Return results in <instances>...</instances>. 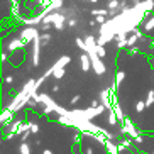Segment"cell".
Wrapping results in <instances>:
<instances>
[{"label": "cell", "instance_id": "obj_1", "mask_svg": "<svg viewBox=\"0 0 154 154\" xmlns=\"http://www.w3.org/2000/svg\"><path fill=\"white\" fill-rule=\"evenodd\" d=\"M90 58H91V68L95 69V73H97V75H103V73H105V66H103V63L100 61L102 58H98L97 54H90Z\"/></svg>", "mask_w": 154, "mask_h": 154}, {"label": "cell", "instance_id": "obj_2", "mask_svg": "<svg viewBox=\"0 0 154 154\" xmlns=\"http://www.w3.org/2000/svg\"><path fill=\"white\" fill-rule=\"evenodd\" d=\"M68 63H69V58H68V56H64V58L56 64L54 68H53V75H54V78H61V76H63V75H64V68H63V66H64V64H68Z\"/></svg>", "mask_w": 154, "mask_h": 154}, {"label": "cell", "instance_id": "obj_3", "mask_svg": "<svg viewBox=\"0 0 154 154\" xmlns=\"http://www.w3.org/2000/svg\"><path fill=\"white\" fill-rule=\"evenodd\" d=\"M122 122H124V127H122L124 134H129V136L134 137V139H136V137H139V134H137V131H136V127L132 125V122L129 120V119H124Z\"/></svg>", "mask_w": 154, "mask_h": 154}, {"label": "cell", "instance_id": "obj_4", "mask_svg": "<svg viewBox=\"0 0 154 154\" xmlns=\"http://www.w3.org/2000/svg\"><path fill=\"white\" fill-rule=\"evenodd\" d=\"M36 37H37V31H36V29H34V27H27L26 31L22 32V37H20V39L27 44L29 41H34Z\"/></svg>", "mask_w": 154, "mask_h": 154}, {"label": "cell", "instance_id": "obj_5", "mask_svg": "<svg viewBox=\"0 0 154 154\" xmlns=\"http://www.w3.org/2000/svg\"><path fill=\"white\" fill-rule=\"evenodd\" d=\"M86 42V51H88V54H95V51H97V46H98V42H95V39L91 36H88L85 39Z\"/></svg>", "mask_w": 154, "mask_h": 154}, {"label": "cell", "instance_id": "obj_6", "mask_svg": "<svg viewBox=\"0 0 154 154\" xmlns=\"http://www.w3.org/2000/svg\"><path fill=\"white\" fill-rule=\"evenodd\" d=\"M80 61H82V69L83 71H88L91 68V58L90 54H82L80 56Z\"/></svg>", "mask_w": 154, "mask_h": 154}, {"label": "cell", "instance_id": "obj_7", "mask_svg": "<svg viewBox=\"0 0 154 154\" xmlns=\"http://www.w3.org/2000/svg\"><path fill=\"white\" fill-rule=\"evenodd\" d=\"M12 113L14 112H12L10 109L5 110V112L2 113V124H10V120H12Z\"/></svg>", "mask_w": 154, "mask_h": 154}, {"label": "cell", "instance_id": "obj_8", "mask_svg": "<svg viewBox=\"0 0 154 154\" xmlns=\"http://www.w3.org/2000/svg\"><path fill=\"white\" fill-rule=\"evenodd\" d=\"M64 24V17L61 14H54V27L56 29H61Z\"/></svg>", "mask_w": 154, "mask_h": 154}, {"label": "cell", "instance_id": "obj_9", "mask_svg": "<svg viewBox=\"0 0 154 154\" xmlns=\"http://www.w3.org/2000/svg\"><path fill=\"white\" fill-rule=\"evenodd\" d=\"M105 146H107V149H109L110 154H117L119 152V147H117V146H113L110 140H107V142H105Z\"/></svg>", "mask_w": 154, "mask_h": 154}, {"label": "cell", "instance_id": "obj_10", "mask_svg": "<svg viewBox=\"0 0 154 154\" xmlns=\"http://www.w3.org/2000/svg\"><path fill=\"white\" fill-rule=\"evenodd\" d=\"M117 120H119L117 113L112 110V112H110V115H109V124H110V125H115V124H117Z\"/></svg>", "mask_w": 154, "mask_h": 154}, {"label": "cell", "instance_id": "obj_11", "mask_svg": "<svg viewBox=\"0 0 154 154\" xmlns=\"http://www.w3.org/2000/svg\"><path fill=\"white\" fill-rule=\"evenodd\" d=\"M24 44H26V42H24L22 39H19V41H15V42H12V44H10V49L15 51V49H19V48H22Z\"/></svg>", "mask_w": 154, "mask_h": 154}, {"label": "cell", "instance_id": "obj_12", "mask_svg": "<svg viewBox=\"0 0 154 154\" xmlns=\"http://www.w3.org/2000/svg\"><path fill=\"white\" fill-rule=\"evenodd\" d=\"M95 54L97 56H98V58H103V56H105V48H103V46H97V51H95Z\"/></svg>", "mask_w": 154, "mask_h": 154}, {"label": "cell", "instance_id": "obj_13", "mask_svg": "<svg viewBox=\"0 0 154 154\" xmlns=\"http://www.w3.org/2000/svg\"><path fill=\"white\" fill-rule=\"evenodd\" d=\"M154 103V91L151 90L149 93H147V100H146V105H152Z\"/></svg>", "mask_w": 154, "mask_h": 154}, {"label": "cell", "instance_id": "obj_14", "mask_svg": "<svg viewBox=\"0 0 154 154\" xmlns=\"http://www.w3.org/2000/svg\"><path fill=\"white\" fill-rule=\"evenodd\" d=\"M29 152H31V149H29V146L24 142V144L20 146V154H29Z\"/></svg>", "mask_w": 154, "mask_h": 154}, {"label": "cell", "instance_id": "obj_15", "mask_svg": "<svg viewBox=\"0 0 154 154\" xmlns=\"http://www.w3.org/2000/svg\"><path fill=\"white\" fill-rule=\"evenodd\" d=\"M91 14H93V15H107V14H109V10H105V9H102V10H93Z\"/></svg>", "mask_w": 154, "mask_h": 154}, {"label": "cell", "instance_id": "obj_16", "mask_svg": "<svg viewBox=\"0 0 154 154\" xmlns=\"http://www.w3.org/2000/svg\"><path fill=\"white\" fill-rule=\"evenodd\" d=\"M29 131H31L32 134H36V132L39 131V127H37V124H29Z\"/></svg>", "mask_w": 154, "mask_h": 154}, {"label": "cell", "instance_id": "obj_17", "mask_svg": "<svg viewBox=\"0 0 154 154\" xmlns=\"http://www.w3.org/2000/svg\"><path fill=\"white\" fill-rule=\"evenodd\" d=\"M39 39H41V42H42V44H46V42H48V41L51 39V36H49V34H42V36L39 37Z\"/></svg>", "mask_w": 154, "mask_h": 154}, {"label": "cell", "instance_id": "obj_18", "mask_svg": "<svg viewBox=\"0 0 154 154\" xmlns=\"http://www.w3.org/2000/svg\"><path fill=\"white\" fill-rule=\"evenodd\" d=\"M119 7V2L117 0H110V4H109V9L112 10V9H117Z\"/></svg>", "mask_w": 154, "mask_h": 154}, {"label": "cell", "instance_id": "obj_19", "mask_svg": "<svg viewBox=\"0 0 154 154\" xmlns=\"http://www.w3.org/2000/svg\"><path fill=\"white\" fill-rule=\"evenodd\" d=\"M136 109H137V112H142V110L146 109V103H142V102H137Z\"/></svg>", "mask_w": 154, "mask_h": 154}, {"label": "cell", "instance_id": "obj_20", "mask_svg": "<svg viewBox=\"0 0 154 154\" xmlns=\"http://www.w3.org/2000/svg\"><path fill=\"white\" fill-rule=\"evenodd\" d=\"M76 44L82 48V49H86V42L83 41V39H76Z\"/></svg>", "mask_w": 154, "mask_h": 154}, {"label": "cell", "instance_id": "obj_21", "mask_svg": "<svg viewBox=\"0 0 154 154\" xmlns=\"http://www.w3.org/2000/svg\"><path fill=\"white\" fill-rule=\"evenodd\" d=\"M124 78H125V75H124L122 71H120V73H117V83H120V82L124 80Z\"/></svg>", "mask_w": 154, "mask_h": 154}, {"label": "cell", "instance_id": "obj_22", "mask_svg": "<svg viewBox=\"0 0 154 154\" xmlns=\"http://www.w3.org/2000/svg\"><path fill=\"white\" fill-rule=\"evenodd\" d=\"M152 26H154V17L151 19L149 22H147V26H146V29H152Z\"/></svg>", "mask_w": 154, "mask_h": 154}, {"label": "cell", "instance_id": "obj_23", "mask_svg": "<svg viewBox=\"0 0 154 154\" xmlns=\"http://www.w3.org/2000/svg\"><path fill=\"white\" fill-rule=\"evenodd\" d=\"M97 20H98L100 24H103L105 22V15H97Z\"/></svg>", "mask_w": 154, "mask_h": 154}, {"label": "cell", "instance_id": "obj_24", "mask_svg": "<svg viewBox=\"0 0 154 154\" xmlns=\"http://www.w3.org/2000/svg\"><path fill=\"white\" fill-rule=\"evenodd\" d=\"M29 136H31V134H29V132H24V134H22V140H24V142H26V140L29 139Z\"/></svg>", "mask_w": 154, "mask_h": 154}, {"label": "cell", "instance_id": "obj_25", "mask_svg": "<svg viewBox=\"0 0 154 154\" xmlns=\"http://www.w3.org/2000/svg\"><path fill=\"white\" fill-rule=\"evenodd\" d=\"M42 154H53V152H51L49 149H46V151H44V152H42Z\"/></svg>", "mask_w": 154, "mask_h": 154}, {"label": "cell", "instance_id": "obj_26", "mask_svg": "<svg viewBox=\"0 0 154 154\" xmlns=\"http://www.w3.org/2000/svg\"><path fill=\"white\" fill-rule=\"evenodd\" d=\"M85 154H91V151H90V149H88V151H86V152H85Z\"/></svg>", "mask_w": 154, "mask_h": 154}, {"label": "cell", "instance_id": "obj_27", "mask_svg": "<svg viewBox=\"0 0 154 154\" xmlns=\"http://www.w3.org/2000/svg\"><path fill=\"white\" fill-rule=\"evenodd\" d=\"M86 2H98V0H86Z\"/></svg>", "mask_w": 154, "mask_h": 154}, {"label": "cell", "instance_id": "obj_28", "mask_svg": "<svg viewBox=\"0 0 154 154\" xmlns=\"http://www.w3.org/2000/svg\"><path fill=\"white\" fill-rule=\"evenodd\" d=\"M152 48H154V41H152Z\"/></svg>", "mask_w": 154, "mask_h": 154}, {"label": "cell", "instance_id": "obj_29", "mask_svg": "<svg viewBox=\"0 0 154 154\" xmlns=\"http://www.w3.org/2000/svg\"><path fill=\"white\" fill-rule=\"evenodd\" d=\"M144 154H146V152H144Z\"/></svg>", "mask_w": 154, "mask_h": 154}]
</instances>
